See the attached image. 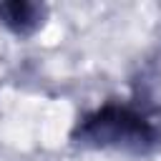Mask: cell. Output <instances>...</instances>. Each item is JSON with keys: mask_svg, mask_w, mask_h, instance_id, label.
<instances>
[{"mask_svg": "<svg viewBox=\"0 0 161 161\" xmlns=\"http://www.w3.org/2000/svg\"><path fill=\"white\" fill-rule=\"evenodd\" d=\"M70 141L80 148L146 153L161 143V128L141 108L108 101L75 121Z\"/></svg>", "mask_w": 161, "mask_h": 161, "instance_id": "cell-1", "label": "cell"}, {"mask_svg": "<svg viewBox=\"0 0 161 161\" xmlns=\"http://www.w3.org/2000/svg\"><path fill=\"white\" fill-rule=\"evenodd\" d=\"M45 18H48V8L43 3H33V0H8V3H0V23L15 38L35 35L43 28Z\"/></svg>", "mask_w": 161, "mask_h": 161, "instance_id": "cell-2", "label": "cell"}]
</instances>
